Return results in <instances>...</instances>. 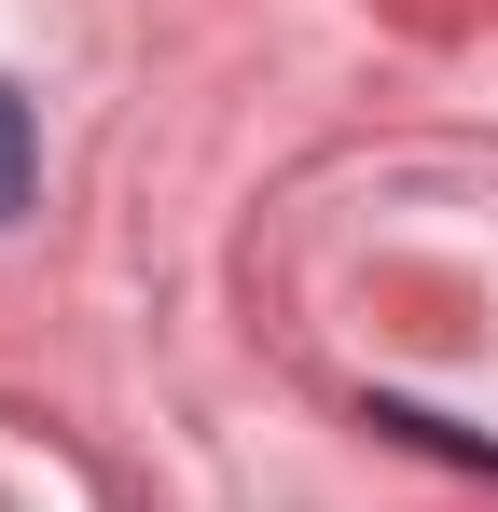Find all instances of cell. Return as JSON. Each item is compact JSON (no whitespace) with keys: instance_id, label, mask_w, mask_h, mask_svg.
<instances>
[{"instance_id":"cell-1","label":"cell","mask_w":498,"mask_h":512,"mask_svg":"<svg viewBox=\"0 0 498 512\" xmlns=\"http://www.w3.org/2000/svg\"><path fill=\"white\" fill-rule=\"evenodd\" d=\"M28 180H42V139H28V97L0 84V222L28 208Z\"/></svg>"}]
</instances>
